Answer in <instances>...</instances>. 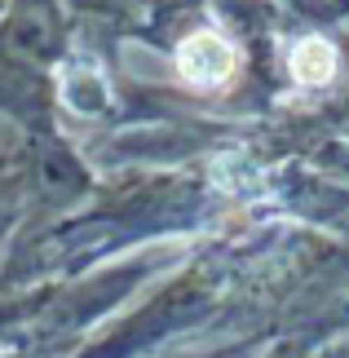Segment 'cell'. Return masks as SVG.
Here are the masks:
<instances>
[{"label":"cell","mask_w":349,"mask_h":358,"mask_svg":"<svg viewBox=\"0 0 349 358\" xmlns=\"http://www.w3.org/2000/svg\"><path fill=\"white\" fill-rule=\"evenodd\" d=\"M287 66H292V80H301V85H327V80L336 76V49H332L327 40L310 36L292 49Z\"/></svg>","instance_id":"cell-2"},{"label":"cell","mask_w":349,"mask_h":358,"mask_svg":"<svg viewBox=\"0 0 349 358\" xmlns=\"http://www.w3.org/2000/svg\"><path fill=\"white\" fill-rule=\"evenodd\" d=\"M234 71V49H230V40L226 36H217V31H194L181 40V49H177V76L186 80V85L194 89H217V85H226Z\"/></svg>","instance_id":"cell-1"}]
</instances>
